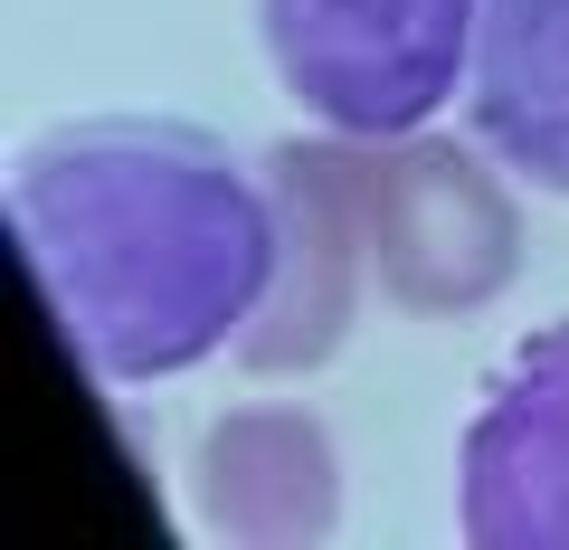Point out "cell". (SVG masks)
I'll list each match as a JSON object with an SVG mask.
<instances>
[{
    "mask_svg": "<svg viewBox=\"0 0 569 550\" xmlns=\"http://www.w3.org/2000/svg\"><path fill=\"white\" fill-rule=\"evenodd\" d=\"M29 294L104 380H162L257 323L276 286V190L181 123H77L10 181Z\"/></svg>",
    "mask_w": 569,
    "mask_h": 550,
    "instance_id": "1",
    "label": "cell"
},
{
    "mask_svg": "<svg viewBox=\"0 0 569 550\" xmlns=\"http://www.w3.org/2000/svg\"><path fill=\"white\" fill-rule=\"evenodd\" d=\"M475 0H266L276 77L342 133H418L456 96Z\"/></svg>",
    "mask_w": 569,
    "mask_h": 550,
    "instance_id": "2",
    "label": "cell"
},
{
    "mask_svg": "<svg viewBox=\"0 0 569 550\" xmlns=\"http://www.w3.org/2000/svg\"><path fill=\"white\" fill-rule=\"evenodd\" d=\"M466 541L569 550V323L531 332L503 361L466 437Z\"/></svg>",
    "mask_w": 569,
    "mask_h": 550,
    "instance_id": "5",
    "label": "cell"
},
{
    "mask_svg": "<svg viewBox=\"0 0 569 550\" xmlns=\"http://www.w3.org/2000/svg\"><path fill=\"white\" fill-rule=\"evenodd\" d=\"M361 219L370 276L408 313H475L522 266V219H512L503 181L456 143L361 152Z\"/></svg>",
    "mask_w": 569,
    "mask_h": 550,
    "instance_id": "3",
    "label": "cell"
},
{
    "mask_svg": "<svg viewBox=\"0 0 569 550\" xmlns=\"http://www.w3.org/2000/svg\"><path fill=\"white\" fill-rule=\"evenodd\" d=\"M200 512L209 531L247 550H313L332 541L342 512V474H332V437L295 408H247L200 437Z\"/></svg>",
    "mask_w": 569,
    "mask_h": 550,
    "instance_id": "6",
    "label": "cell"
},
{
    "mask_svg": "<svg viewBox=\"0 0 569 550\" xmlns=\"http://www.w3.org/2000/svg\"><path fill=\"white\" fill-rule=\"evenodd\" d=\"M475 133L541 190H569V0H485Z\"/></svg>",
    "mask_w": 569,
    "mask_h": 550,
    "instance_id": "7",
    "label": "cell"
},
{
    "mask_svg": "<svg viewBox=\"0 0 569 550\" xmlns=\"http://www.w3.org/2000/svg\"><path fill=\"white\" fill-rule=\"evenodd\" d=\"M276 286L247 323V370H313L351 332L370 266V219H361V152L342 143H284L276 162Z\"/></svg>",
    "mask_w": 569,
    "mask_h": 550,
    "instance_id": "4",
    "label": "cell"
}]
</instances>
